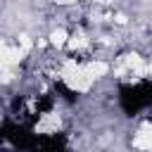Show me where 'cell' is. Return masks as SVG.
Returning <instances> with one entry per match:
<instances>
[{
	"label": "cell",
	"mask_w": 152,
	"mask_h": 152,
	"mask_svg": "<svg viewBox=\"0 0 152 152\" xmlns=\"http://www.w3.org/2000/svg\"><path fill=\"white\" fill-rule=\"evenodd\" d=\"M64 81H66V86L71 88V90H76V93H88L90 90V86H93V76L83 69V66H78V69H74V71H64V74H59Z\"/></svg>",
	"instance_id": "6da1fadb"
},
{
	"label": "cell",
	"mask_w": 152,
	"mask_h": 152,
	"mask_svg": "<svg viewBox=\"0 0 152 152\" xmlns=\"http://www.w3.org/2000/svg\"><path fill=\"white\" fill-rule=\"evenodd\" d=\"M24 57V50L21 48H7L5 43H0V66H17Z\"/></svg>",
	"instance_id": "7a4b0ae2"
},
{
	"label": "cell",
	"mask_w": 152,
	"mask_h": 152,
	"mask_svg": "<svg viewBox=\"0 0 152 152\" xmlns=\"http://www.w3.org/2000/svg\"><path fill=\"white\" fill-rule=\"evenodd\" d=\"M133 145L138 150H145V152H152V124H145L138 133H135V140Z\"/></svg>",
	"instance_id": "3957f363"
},
{
	"label": "cell",
	"mask_w": 152,
	"mask_h": 152,
	"mask_svg": "<svg viewBox=\"0 0 152 152\" xmlns=\"http://www.w3.org/2000/svg\"><path fill=\"white\" fill-rule=\"evenodd\" d=\"M57 128H59V114H55V112L43 114L40 121H38V126H36L38 133H55Z\"/></svg>",
	"instance_id": "277c9868"
},
{
	"label": "cell",
	"mask_w": 152,
	"mask_h": 152,
	"mask_svg": "<svg viewBox=\"0 0 152 152\" xmlns=\"http://www.w3.org/2000/svg\"><path fill=\"white\" fill-rule=\"evenodd\" d=\"M83 69H86V71H88L93 78H100V76H104V74L109 71V66H107L104 62H88Z\"/></svg>",
	"instance_id": "5b68a950"
},
{
	"label": "cell",
	"mask_w": 152,
	"mask_h": 152,
	"mask_svg": "<svg viewBox=\"0 0 152 152\" xmlns=\"http://www.w3.org/2000/svg\"><path fill=\"white\" fill-rule=\"evenodd\" d=\"M50 43H52V45H57V48H62V45L66 43V31H64V28H57V31H52V36H50Z\"/></svg>",
	"instance_id": "8992f818"
},
{
	"label": "cell",
	"mask_w": 152,
	"mask_h": 152,
	"mask_svg": "<svg viewBox=\"0 0 152 152\" xmlns=\"http://www.w3.org/2000/svg\"><path fill=\"white\" fill-rule=\"evenodd\" d=\"M83 45H86V38H83L81 33H78V36H74V38L69 40V48H71V50H78V48H83Z\"/></svg>",
	"instance_id": "52a82bcc"
},
{
	"label": "cell",
	"mask_w": 152,
	"mask_h": 152,
	"mask_svg": "<svg viewBox=\"0 0 152 152\" xmlns=\"http://www.w3.org/2000/svg\"><path fill=\"white\" fill-rule=\"evenodd\" d=\"M19 43H21V50H24V52H26V50L31 48V40H28L26 36H21V38H19Z\"/></svg>",
	"instance_id": "ba28073f"
},
{
	"label": "cell",
	"mask_w": 152,
	"mask_h": 152,
	"mask_svg": "<svg viewBox=\"0 0 152 152\" xmlns=\"http://www.w3.org/2000/svg\"><path fill=\"white\" fill-rule=\"evenodd\" d=\"M59 2H76V0H59Z\"/></svg>",
	"instance_id": "9c48e42d"
},
{
	"label": "cell",
	"mask_w": 152,
	"mask_h": 152,
	"mask_svg": "<svg viewBox=\"0 0 152 152\" xmlns=\"http://www.w3.org/2000/svg\"><path fill=\"white\" fill-rule=\"evenodd\" d=\"M97 2H107V0H97Z\"/></svg>",
	"instance_id": "30bf717a"
}]
</instances>
